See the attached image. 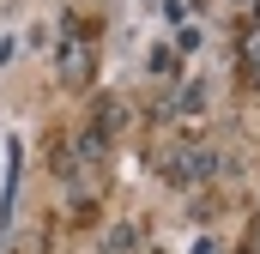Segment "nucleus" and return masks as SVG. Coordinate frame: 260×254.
<instances>
[{"mask_svg": "<svg viewBox=\"0 0 260 254\" xmlns=\"http://www.w3.org/2000/svg\"><path fill=\"white\" fill-rule=\"evenodd\" d=\"M55 73H61V85H67V91H85V85H91V73H97L91 30H85L79 18H67V30H61V55H55Z\"/></svg>", "mask_w": 260, "mask_h": 254, "instance_id": "1", "label": "nucleus"}, {"mask_svg": "<svg viewBox=\"0 0 260 254\" xmlns=\"http://www.w3.org/2000/svg\"><path fill=\"white\" fill-rule=\"evenodd\" d=\"M218 164H224V157H218L212 145H170V151L157 157L164 182H176V188H200V182H212Z\"/></svg>", "mask_w": 260, "mask_h": 254, "instance_id": "2", "label": "nucleus"}, {"mask_svg": "<svg viewBox=\"0 0 260 254\" xmlns=\"http://www.w3.org/2000/svg\"><path fill=\"white\" fill-rule=\"evenodd\" d=\"M18 176H24V145L6 139V188H0V224H12V206H18Z\"/></svg>", "mask_w": 260, "mask_h": 254, "instance_id": "3", "label": "nucleus"}, {"mask_svg": "<svg viewBox=\"0 0 260 254\" xmlns=\"http://www.w3.org/2000/svg\"><path fill=\"white\" fill-rule=\"evenodd\" d=\"M85 127H91V133H103V139H115V133L127 127V103H121V97H97Z\"/></svg>", "mask_w": 260, "mask_h": 254, "instance_id": "4", "label": "nucleus"}, {"mask_svg": "<svg viewBox=\"0 0 260 254\" xmlns=\"http://www.w3.org/2000/svg\"><path fill=\"white\" fill-rule=\"evenodd\" d=\"M236 61H242V73H248V85H260V24H248V30H242Z\"/></svg>", "mask_w": 260, "mask_h": 254, "instance_id": "5", "label": "nucleus"}, {"mask_svg": "<svg viewBox=\"0 0 260 254\" xmlns=\"http://www.w3.org/2000/svg\"><path fill=\"white\" fill-rule=\"evenodd\" d=\"M200 109H206V85H200V79H188V85L170 97V115H200Z\"/></svg>", "mask_w": 260, "mask_h": 254, "instance_id": "6", "label": "nucleus"}, {"mask_svg": "<svg viewBox=\"0 0 260 254\" xmlns=\"http://www.w3.org/2000/svg\"><path fill=\"white\" fill-rule=\"evenodd\" d=\"M139 248V224H115L109 230V254H133Z\"/></svg>", "mask_w": 260, "mask_h": 254, "instance_id": "7", "label": "nucleus"}, {"mask_svg": "<svg viewBox=\"0 0 260 254\" xmlns=\"http://www.w3.org/2000/svg\"><path fill=\"white\" fill-rule=\"evenodd\" d=\"M242 254H260V218H254V230H248V242H242Z\"/></svg>", "mask_w": 260, "mask_h": 254, "instance_id": "8", "label": "nucleus"}, {"mask_svg": "<svg viewBox=\"0 0 260 254\" xmlns=\"http://www.w3.org/2000/svg\"><path fill=\"white\" fill-rule=\"evenodd\" d=\"M230 6H260V0H230Z\"/></svg>", "mask_w": 260, "mask_h": 254, "instance_id": "9", "label": "nucleus"}]
</instances>
